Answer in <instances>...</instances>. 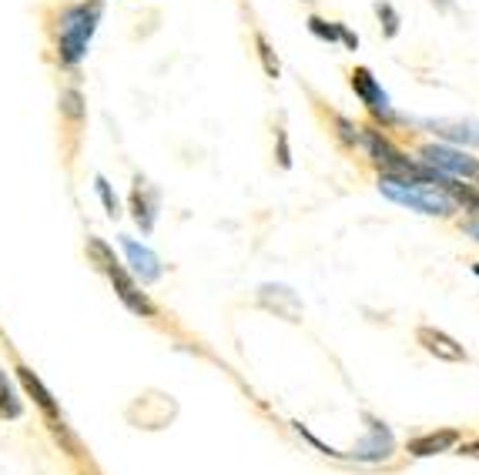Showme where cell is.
Segmentation results:
<instances>
[{"instance_id":"obj_20","label":"cell","mask_w":479,"mask_h":475,"mask_svg":"<svg viewBox=\"0 0 479 475\" xmlns=\"http://www.w3.org/2000/svg\"><path fill=\"white\" fill-rule=\"evenodd\" d=\"M94 185H98V195H101V201H104V208H108V214H121V211H118V198H114L111 195V188H108V181H104V177H98V181H94Z\"/></svg>"},{"instance_id":"obj_2","label":"cell","mask_w":479,"mask_h":475,"mask_svg":"<svg viewBox=\"0 0 479 475\" xmlns=\"http://www.w3.org/2000/svg\"><path fill=\"white\" fill-rule=\"evenodd\" d=\"M101 0H81V4H71L61 14V37H57V57L61 64L74 67L84 61L88 54V41L94 27L101 21Z\"/></svg>"},{"instance_id":"obj_18","label":"cell","mask_w":479,"mask_h":475,"mask_svg":"<svg viewBox=\"0 0 479 475\" xmlns=\"http://www.w3.org/2000/svg\"><path fill=\"white\" fill-rule=\"evenodd\" d=\"M335 128H339V138L349 144V147H356L359 141H362V128H359L356 121H349V118H342V114H335Z\"/></svg>"},{"instance_id":"obj_26","label":"cell","mask_w":479,"mask_h":475,"mask_svg":"<svg viewBox=\"0 0 479 475\" xmlns=\"http://www.w3.org/2000/svg\"><path fill=\"white\" fill-rule=\"evenodd\" d=\"M473 275H479V261H476V265H473Z\"/></svg>"},{"instance_id":"obj_17","label":"cell","mask_w":479,"mask_h":475,"mask_svg":"<svg viewBox=\"0 0 479 475\" xmlns=\"http://www.w3.org/2000/svg\"><path fill=\"white\" fill-rule=\"evenodd\" d=\"M255 47H258V57H262V67H265V74L268 78H279V57H275V51L268 47L265 41V33H255Z\"/></svg>"},{"instance_id":"obj_9","label":"cell","mask_w":479,"mask_h":475,"mask_svg":"<svg viewBox=\"0 0 479 475\" xmlns=\"http://www.w3.org/2000/svg\"><path fill=\"white\" fill-rule=\"evenodd\" d=\"M258 301L268 311L282 315L285 321H302V299L289 285H262L258 288Z\"/></svg>"},{"instance_id":"obj_22","label":"cell","mask_w":479,"mask_h":475,"mask_svg":"<svg viewBox=\"0 0 479 475\" xmlns=\"http://www.w3.org/2000/svg\"><path fill=\"white\" fill-rule=\"evenodd\" d=\"M279 165L289 167L292 157H289V144H285V134H279Z\"/></svg>"},{"instance_id":"obj_3","label":"cell","mask_w":479,"mask_h":475,"mask_svg":"<svg viewBox=\"0 0 479 475\" xmlns=\"http://www.w3.org/2000/svg\"><path fill=\"white\" fill-rule=\"evenodd\" d=\"M88 252L94 254V261H98V265L104 268V271H108V278L114 281V288H118V295H121L124 305H128L131 311H138V315H148V318H151V315H155V305L148 301L145 291H138L134 278L128 275V271H124L121 261L114 258L111 248H108L104 242H98V238H91V242H88Z\"/></svg>"},{"instance_id":"obj_24","label":"cell","mask_w":479,"mask_h":475,"mask_svg":"<svg viewBox=\"0 0 479 475\" xmlns=\"http://www.w3.org/2000/svg\"><path fill=\"white\" fill-rule=\"evenodd\" d=\"M466 234L473 242H479V222H466Z\"/></svg>"},{"instance_id":"obj_1","label":"cell","mask_w":479,"mask_h":475,"mask_svg":"<svg viewBox=\"0 0 479 475\" xmlns=\"http://www.w3.org/2000/svg\"><path fill=\"white\" fill-rule=\"evenodd\" d=\"M379 191L389 201L402 204V208L429 214V218H449V214H456L459 211L456 201L449 198L446 191L439 188L436 181H426V177L379 175Z\"/></svg>"},{"instance_id":"obj_16","label":"cell","mask_w":479,"mask_h":475,"mask_svg":"<svg viewBox=\"0 0 479 475\" xmlns=\"http://www.w3.org/2000/svg\"><path fill=\"white\" fill-rule=\"evenodd\" d=\"M376 14H379V21H382V31H386V37H396V33H399V24H402L399 11L392 7L389 0H376Z\"/></svg>"},{"instance_id":"obj_12","label":"cell","mask_w":479,"mask_h":475,"mask_svg":"<svg viewBox=\"0 0 479 475\" xmlns=\"http://www.w3.org/2000/svg\"><path fill=\"white\" fill-rule=\"evenodd\" d=\"M17 378H21V385L27 388V395H31L34 402H37V405L44 409V415L51 419V425H54V429H64V425H61V415H57L54 398H51V392H47V388L41 385V378L34 375L27 365H21V368H17Z\"/></svg>"},{"instance_id":"obj_4","label":"cell","mask_w":479,"mask_h":475,"mask_svg":"<svg viewBox=\"0 0 479 475\" xmlns=\"http://www.w3.org/2000/svg\"><path fill=\"white\" fill-rule=\"evenodd\" d=\"M419 161L439 171V175L459 177V181L479 177V157H473L469 151H459V147H446V144H423Z\"/></svg>"},{"instance_id":"obj_8","label":"cell","mask_w":479,"mask_h":475,"mask_svg":"<svg viewBox=\"0 0 479 475\" xmlns=\"http://www.w3.org/2000/svg\"><path fill=\"white\" fill-rule=\"evenodd\" d=\"M416 342L423 345L426 352L433 355V358H439V362H466V348L453 338V335L439 332V328H429V325H423L419 332H416Z\"/></svg>"},{"instance_id":"obj_11","label":"cell","mask_w":479,"mask_h":475,"mask_svg":"<svg viewBox=\"0 0 479 475\" xmlns=\"http://www.w3.org/2000/svg\"><path fill=\"white\" fill-rule=\"evenodd\" d=\"M433 134L446 138L453 144H466V147H479V121H419Z\"/></svg>"},{"instance_id":"obj_13","label":"cell","mask_w":479,"mask_h":475,"mask_svg":"<svg viewBox=\"0 0 479 475\" xmlns=\"http://www.w3.org/2000/svg\"><path fill=\"white\" fill-rule=\"evenodd\" d=\"M155 201H158V195L155 191L141 188V177H138L134 195H131V204H134V218H138V224H141L145 232H151V224H155Z\"/></svg>"},{"instance_id":"obj_10","label":"cell","mask_w":479,"mask_h":475,"mask_svg":"<svg viewBox=\"0 0 479 475\" xmlns=\"http://www.w3.org/2000/svg\"><path fill=\"white\" fill-rule=\"evenodd\" d=\"M121 248H124V254H128V261H131V271L141 278L145 285H151V281L161 278V261H158L155 252H148L145 244L131 242V238H121Z\"/></svg>"},{"instance_id":"obj_6","label":"cell","mask_w":479,"mask_h":475,"mask_svg":"<svg viewBox=\"0 0 479 475\" xmlns=\"http://www.w3.org/2000/svg\"><path fill=\"white\" fill-rule=\"evenodd\" d=\"M366 439L356 445V452H346L349 462H369V465H376V462H386L392 452H396V439H392V432L386 422L379 419H372V415H366Z\"/></svg>"},{"instance_id":"obj_5","label":"cell","mask_w":479,"mask_h":475,"mask_svg":"<svg viewBox=\"0 0 479 475\" xmlns=\"http://www.w3.org/2000/svg\"><path fill=\"white\" fill-rule=\"evenodd\" d=\"M349 78H352V90H356V98L366 104V111L372 114V118H376L382 128H392V124L402 121L399 114L392 111L386 88H382L379 81H376V74H372L369 67H356V71H352Z\"/></svg>"},{"instance_id":"obj_21","label":"cell","mask_w":479,"mask_h":475,"mask_svg":"<svg viewBox=\"0 0 479 475\" xmlns=\"http://www.w3.org/2000/svg\"><path fill=\"white\" fill-rule=\"evenodd\" d=\"M339 44H346L349 51H359V33H352L346 24H342V41H339Z\"/></svg>"},{"instance_id":"obj_15","label":"cell","mask_w":479,"mask_h":475,"mask_svg":"<svg viewBox=\"0 0 479 475\" xmlns=\"http://www.w3.org/2000/svg\"><path fill=\"white\" fill-rule=\"evenodd\" d=\"M21 415V402L14 398V388L7 385V375L0 372V419H17Z\"/></svg>"},{"instance_id":"obj_23","label":"cell","mask_w":479,"mask_h":475,"mask_svg":"<svg viewBox=\"0 0 479 475\" xmlns=\"http://www.w3.org/2000/svg\"><path fill=\"white\" fill-rule=\"evenodd\" d=\"M459 455H473V459H479V439H476V442L463 445V449H459Z\"/></svg>"},{"instance_id":"obj_19","label":"cell","mask_w":479,"mask_h":475,"mask_svg":"<svg viewBox=\"0 0 479 475\" xmlns=\"http://www.w3.org/2000/svg\"><path fill=\"white\" fill-rule=\"evenodd\" d=\"M81 104H84V98H81V90H64V94H61V111L67 114V118H74V121H78V118H84V108H81Z\"/></svg>"},{"instance_id":"obj_14","label":"cell","mask_w":479,"mask_h":475,"mask_svg":"<svg viewBox=\"0 0 479 475\" xmlns=\"http://www.w3.org/2000/svg\"><path fill=\"white\" fill-rule=\"evenodd\" d=\"M309 33H312V37H319V41H322V44H339V41H342V24L339 21H322V17H309Z\"/></svg>"},{"instance_id":"obj_25","label":"cell","mask_w":479,"mask_h":475,"mask_svg":"<svg viewBox=\"0 0 479 475\" xmlns=\"http://www.w3.org/2000/svg\"><path fill=\"white\" fill-rule=\"evenodd\" d=\"M433 4H439V7H443V11H449V7H453V4H449V0H433Z\"/></svg>"},{"instance_id":"obj_7","label":"cell","mask_w":479,"mask_h":475,"mask_svg":"<svg viewBox=\"0 0 479 475\" xmlns=\"http://www.w3.org/2000/svg\"><path fill=\"white\" fill-rule=\"evenodd\" d=\"M463 442V432L459 429H436V432H426V435H416L409 439L406 452L416 455V459H433V455H443L449 449H456Z\"/></svg>"}]
</instances>
